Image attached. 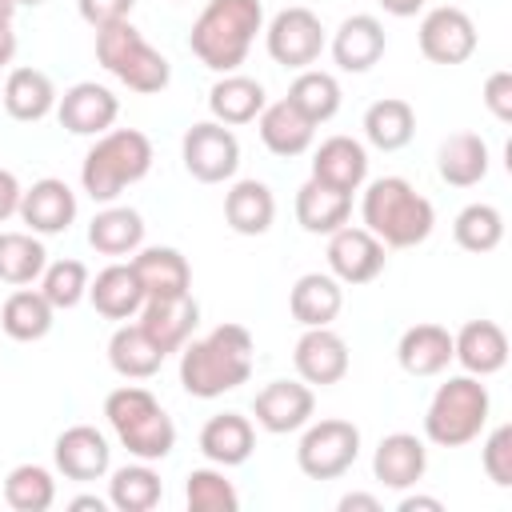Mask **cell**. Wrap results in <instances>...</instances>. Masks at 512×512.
I'll list each match as a JSON object with an SVG mask.
<instances>
[{
    "instance_id": "obj_1",
    "label": "cell",
    "mask_w": 512,
    "mask_h": 512,
    "mask_svg": "<svg viewBox=\"0 0 512 512\" xmlns=\"http://www.w3.org/2000/svg\"><path fill=\"white\" fill-rule=\"evenodd\" d=\"M252 332L244 324H220L208 336L180 348V384L196 400H216L252 376Z\"/></svg>"
},
{
    "instance_id": "obj_2",
    "label": "cell",
    "mask_w": 512,
    "mask_h": 512,
    "mask_svg": "<svg viewBox=\"0 0 512 512\" xmlns=\"http://www.w3.org/2000/svg\"><path fill=\"white\" fill-rule=\"evenodd\" d=\"M264 28V4L260 0H208L188 32L192 56L212 72H236Z\"/></svg>"
},
{
    "instance_id": "obj_3",
    "label": "cell",
    "mask_w": 512,
    "mask_h": 512,
    "mask_svg": "<svg viewBox=\"0 0 512 512\" xmlns=\"http://www.w3.org/2000/svg\"><path fill=\"white\" fill-rule=\"evenodd\" d=\"M364 228L384 248H416L436 228V208L428 196H420L404 176H380L364 188L360 200Z\"/></svg>"
},
{
    "instance_id": "obj_4",
    "label": "cell",
    "mask_w": 512,
    "mask_h": 512,
    "mask_svg": "<svg viewBox=\"0 0 512 512\" xmlns=\"http://www.w3.org/2000/svg\"><path fill=\"white\" fill-rule=\"evenodd\" d=\"M152 168V140L140 128H108L96 136L80 164V184L92 200L112 204L128 184L144 180Z\"/></svg>"
},
{
    "instance_id": "obj_5",
    "label": "cell",
    "mask_w": 512,
    "mask_h": 512,
    "mask_svg": "<svg viewBox=\"0 0 512 512\" xmlns=\"http://www.w3.org/2000/svg\"><path fill=\"white\" fill-rule=\"evenodd\" d=\"M104 416L116 432V440L136 456V460H164L176 448V424L172 416L160 408V400L140 388V384H124L112 388L104 400Z\"/></svg>"
},
{
    "instance_id": "obj_6",
    "label": "cell",
    "mask_w": 512,
    "mask_h": 512,
    "mask_svg": "<svg viewBox=\"0 0 512 512\" xmlns=\"http://www.w3.org/2000/svg\"><path fill=\"white\" fill-rule=\"evenodd\" d=\"M488 388L480 384V376H448L432 400H428V412H424V436L436 444V448H464L472 444L484 424H488Z\"/></svg>"
},
{
    "instance_id": "obj_7",
    "label": "cell",
    "mask_w": 512,
    "mask_h": 512,
    "mask_svg": "<svg viewBox=\"0 0 512 512\" xmlns=\"http://www.w3.org/2000/svg\"><path fill=\"white\" fill-rule=\"evenodd\" d=\"M96 60L132 92L140 96H156L168 88L172 80V64L164 52H156L128 20L108 24L96 32Z\"/></svg>"
},
{
    "instance_id": "obj_8",
    "label": "cell",
    "mask_w": 512,
    "mask_h": 512,
    "mask_svg": "<svg viewBox=\"0 0 512 512\" xmlns=\"http://www.w3.org/2000/svg\"><path fill=\"white\" fill-rule=\"evenodd\" d=\"M356 456H360V428L340 416L316 424L308 420L296 444V464L308 480H336L356 464Z\"/></svg>"
},
{
    "instance_id": "obj_9",
    "label": "cell",
    "mask_w": 512,
    "mask_h": 512,
    "mask_svg": "<svg viewBox=\"0 0 512 512\" xmlns=\"http://www.w3.org/2000/svg\"><path fill=\"white\" fill-rule=\"evenodd\" d=\"M180 156H184V168H188L192 180H200V184H224L240 168V140L232 136L228 124L200 120V124H192L184 132Z\"/></svg>"
},
{
    "instance_id": "obj_10",
    "label": "cell",
    "mask_w": 512,
    "mask_h": 512,
    "mask_svg": "<svg viewBox=\"0 0 512 512\" xmlns=\"http://www.w3.org/2000/svg\"><path fill=\"white\" fill-rule=\"evenodd\" d=\"M264 44H268V56L276 64L304 72L324 52V24H320V16L312 8H284L264 28Z\"/></svg>"
},
{
    "instance_id": "obj_11",
    "label": "cell",
    "mask_w": 512,
    "mask_h": 512,
    "mask_svg": "<svg viewBox=\"0 0 512 512\" xmlns=\"http://www.w3.org/2000/svg\"><path fill=\"white\" fill-rule=\"evenodd\" d=\"M420 52L432 64H464L476 52V24L464 8L440 4L432 12H424L420 20Z\"/></svg>"
},
{
    "instance_id": "obj_12",
    "label": "cell",
    "mask_w": 512,
    "mask_h": 512,
    "mask_svg": "<svg viewBox=\"0 0 512 512\" xmlns=\"http://www.w3.org/2000/svg\"><path fill=\"white\" fill-rule=\"evenodd\" d=\"M140 328L148 332V340L168 356V352H180L196 324H200V304L192 300V292H176V296H144V308L136 312Z\"/></svg>"
},
{
    "instance_id": "obj_13",
    "label": "cell",
    "mask_w": 512,
    "mask_h": 512,
    "mask_svg": "<svg viewBox=\"0 0 512 512\" xmlns=\"http://www.w3.org/2000/svg\"><path fill=\"white\" fill-rule=\"evenodd\" d=\"M252 412H256V424L264 432H272V436L300 432L316 412L312 384H304V380H272V384H264L256 392Z\"/></svg>"
},
{
    "instance_id": "obj_14",
    "label": "cell",
    "mask_w": 512,
    "mask_h": 512,
    "mask_svg": "<svg viewBox=\"0 0 512 512\" xmlns=\"http://www.w3.org/2000/svg\"><path fill=\"white\" fill-rule=\"evenodd\" d=\"M384 244L368 228H336L328 236V272L340 284H372L384 272Z\"/></svg>"
},
{
    "instance_id": "obj_15",
    "label": "cell",
    "mask_w": 512,
    "mask_h": 512,
    "mask_svg": "<svg viewBox=\"0 0 512 512\" xmlns=\"http://www.w3.org/2000/svg\"><path fill=\"white\" fill-rule=\"evenodd\" d=\"M56 116H60V128H68L72 136H100L116 124L120 100L104 84L80 80L56 100Z\"/></svg>"
},
{
    "instance_id": "obj_16",
    "label": "cell",
    "mask_w": 512,
    "mask_h": 512,
    "mask_svg": "<svg viewBox=\"0 0 512 512\" xmlns=\"http://www.w3.org/2000/svg\"><path fill=\"white\" fill-rule=\"evenodd\" d=\"M16 212L28 224V232H36V236H60L76 220V192L64 180L44 176V180H36L32 188L20 192V208Z\"/></svg>"
},
{
    "instance_id": "obj_17",
    "label": "cell",
    "mask_w": 512,
    "mask_h": 512,
    "mask_svg": "<svg viewBox=\"0 0 512 512\" xmlns=\"http://www.w3.org/2000/svg\"><path fill=\"white\" fill-rule=\"evenodd\" d=\"M292 364H296L304 384H320V388L340 384L348 376V344L328 324L324 328H304V336L296 340Z\"/></svg>"
},
{
    "instance_id": "obj_18",
    "label": "cell",
    "mask_w": 512,
    "mask_h": 512,
    "mask_svg": "<svg viewBox=\"0 0 512 512\" xmlns=\"http://www.w3.org/2000/svg\"><path fill=\"white\" fill-rule=\"evenodd\" d=\"M52 460L64 472V480H100L112 464V448L104 432H96L92 424H72L56 436Z\"/></svg>"
},
{
    "instance_id": "obj_19",
    "label": "cell",
    "mask_w": 512,
    "mask_h": 512,
    "mask_svg": "<svg viewBox=\"0 0 512 512\" xmlns=\"http://www.w3.org/2000/svg\"><path fill=\"white\" fill-rule=\"evenodd\" d=\"M452 360L468 372V376H492L508 364V336L496 320H468L456 336H452Z\"/></svg>"
},
{
    "instance_id": "obj_20",
    "label": "cell",
    "mask_w": 512,
    "mask_h": 512,
    "mask_svg": "<svg viewBox=\"0 0 512 512\" xmlns=\"http://www.w3.org/2000/svg\"><path fill=\"white\" fill-rule=\"evenodd\" d=\"M424 468H428V448L420 436L412 432H392L376 444V456H372V476L384 484V488H396V492H408L412 484L424 480Z\"/></svg>"
},
{
    "instance_id": "obj_21",
    "label": "cell",
    "mask_w": 512,
    "mask_h": 512,
    "mask_svg": "<svg viewBox=\"0 0 512 512\" xmlns=\"http://www.w3.org/2000/svg\"><path fill=\"white\" fill-rule=\"evenodd\" d=\"M388 48V36H384V24L368 12H356L348 16L336 36H332V60L340 72H368Z\"/></svg>"
},
{
    "instance_id": "obj_22",
    "label": "cell",
    "mask_w": 512,
    "mask_h": 512,
    "mask_svg": "<svg viewBox=\"0 0 512 512\" xmlns=\"http://www.w3.org/2000/svg\"><path fill=\"white\" fill-rule=\"evenodd\" d=\"M312 176L320 184L340 188V192H360V184L368 180V152H364V144L352 140V136H328L312 152Z\"/></svg>"
},
{
    "instance_id": "obj_23",
    "label": "cell",
    "mask_w": 512,
    "mask_h": 512,
    "mask_svg": "<svg viewBox=\"0 0 512 512\" xmlns=\"http://www.w3.org/2000/svg\"><path fill=\"white\" fill-rule=\"evenodd\" d=\"M352 216V192H340L332 184H320L316 176H308L296 192V220L304 232L312 236H332L336 228H344Z\"/></svg>"
},
{
    "instance_id": "obj_24",
    "label": "cell",
    "mask_w": 512,
    "mask_h": 512,
    "mask_svg": "<svg viewBox=\"0 0 512 512\" xmlns=\"http://www.w3.org/2000/svg\"><path fill=\"white\" fill-rule=\"evenodd\" d=\"M256 128H260L264 148H268L272 156H284V160L308 152L312 140H316V124H312L300 108H292L288 100L264 104V112L256 116Z\"/></svg>"
},
{
    "instance_id": "obj_25",
    "label": "cell",
    "mask_w": 512,
    "mask_h": 512,
    "mask_svg": "<svg viewBox=\"0 0 512 512\" xmlns=\"http://www.w3.org/2000/svg\"><path fill=\"white\" fill-rule=\"evenodd\" d=\"M264 104H268L264 84L252 80V76H240V72H224V76L212 84V92H208V112H212V120H216V124H228V128L252 124V120L264 112Z\"/></svg>"
},
{
    "instance_id": "obj_26",
    "label": "cell",
    "mask_w": 512,
    "mask_h": 512,
    "mask_svg": "<svg viewBox=\"0 0 512 512\" xmlns=\"http://www.w3.org/2000/svg\"><path fill=\"white\" fill-rule=\"evenodd\" d=\"M288 308L296 316V324L304 328H324L340 316L344 308V288L332 272H304L296 284H292V296H288Z\"/></svg>"
},
{
    "instance_id": "obj_27",
    "label": "cell",
    "mask_w": 512,
    "mask_h": 512,
    "mask_svg": "<svg viewBox=\"0 0 512 512\" xmlns=\"http://www.w3.org/2000/svg\"><path fill=\"white\" fill-rule=\"evenodd\" d=\"M256 448V428L248 416L240 412H220L200 428V452L216 464V468H236L252 456Z\"/></svg>"
},
{
    "instance_id": "obj_28",
    "label": "cell",
    "mask_w": 512,
    "mask_h": 512,
    "mask_svg": "<svg viewBox=\"0 0 512 512\" xmlns=\"http://www.w3.org/2000/svg\"><path fill=\"white\" fill-rule=\"evenodd\" d=\"M224 220L236 236H264L276 220V196L264 180H236L224 196Z\"/></svg>"
},
{
    "instance_id": "obj_29",
    "label": "cell",
    "mask_w": 512,
    "mask_h": 512,
    "mask_svg": "<svg viewBox=\"0 0 512 512\" xmlns=\"http://www.w3.org/2000/svg\"><path fill=\"white\" fill-rule=\"evenodd\" d=\"M88 300L104 320H132L144 308V288L132 264H108L96 280H88Z\"/></svg>"
},
{
    "instance_id": "obj_30",
    "label": "cell",
    "mask_w": 512,
    "mask_h": 512,
    "mask_svg": "<svg viewBox=\"0 0 512 512\" xmlns=\"http://www.w3.org/2000/svg\"><path fill=\"white\" fill-rule=\"evenodd\" d=\"M396 360L408 376H440L452 364V332L440 324H412L396 344Z\"/></svg>"
},
{
    "instance_id": "obj_31",
    "label": "cell",
    "mask_w": 512,
    "mask_h": 512,
    "mask_svg": "<svg viewBox=\"0 0 512 512\" xmlns=\"http://www.w3.org/2000/svg\"><path fill=\"white\" fill-rule=\"evenodd\" d=\"M132 272H136L144 296H176V292H188V284H192V268H188L184 252L164 248V244L136 248Z\"/></svg>"
},
{
    "instance_id": "obj_32",
    "label": "cell",
    "mask_w": 512,
    "mask_h": 512,
    "mask_svg": "<svg viewBox=\"0 0 512 512\" xmlns=\"http://www.w3.org/2000/svg\"><path fill=\"white\" fill-rule=\"evenodd\" d=\"M488 144L476 132H452L436 152V172L452 188H472L488 176Z\"/></svg>"
},
{
    "instance_id": "obj_33",
    "label": "cell",
    "mask_w": 512,
    "mask_h": 512,
    "mask_svg": "<svg viewBox=\"0 0 512 512\" xmlns=\"http://www.w3.org/2000/svg\"><path fill=\"white\" fill-rule=\"evenodd\" d=\"M4 108L20 124H36L56 108V88L40 68H12L4 80Z\"/></svg>"
},
{
    "instance_id": "obj_34",
    "label": "cell",
    "mask_w": 512,
    "mask_h": 512,
    "mask_svg": "<svg viewBox=\"0 0 512 512\" xmlns=\"http://www.w3.org/2000/svg\"><path fill=\"white\" fill-rule=\"evenodd\" d=\"M108 364L124 380H148V376L160 372L164 352L148 340V332L140 324H120L112 332V340H108Z\"/></svg>"
},
{
    "instance_id": "obj_35",
    "label": "cell",
    "mask_w": 512,
    "mask_h": 512,
    "mask_svg": "<svg viewBox=\"0 0 512 512\" xmlns=\"http://www.w3.org/2000/svg\"><path fill=\"white\" fill-rule=\"evenodd\" d=\"M88 244L100 252V256H132L140 244H144V216L136 208H104L92 216L88 224Z\"/></svg>"
},
{
    "instance_id": "obj_36",
    "label": "cell",
    "mask_w": 512,
    "mask_h": 512,
    "mask_svg": "<svg viewBox=\"0 0 512 512\" xmlns=\"http://www.w3.org/2000/svg\"><path fill=\"white\" fill-rule=\"evenodd\" d=\"M412 132H416V112H412L408 100L384 96V100L368 104V112H364V136H368L372 148L400 152L412 140Z\"/></svg>"
},
{
    "instance_id": "obj_37",
    "label": "cell",
    "mask_w": 512,
    "mask_h": 512,
    "mask_svg": "<svg viewBox=\"0 0 512 512\" xmlns=\"http://www.w3.org/2000/svg\"><path fill=\"white\" fill-rule=\"evenodd\" d=\"M52 316H56V308L44 300L40 288H20V292H12V296L4 300V308H0V328H4L12 340L32 344V340H44V336L52 332Z\"/></svg>"
},
{
    "instance_id": "obj_38",
    "label": "cell",
    "mask_w": 512,
    "mask_h": 512,
    "mask_svg": "<svg viewBox=\"0 0 512 512\" xmlns=\"http://www.w3.org/2000/svg\"><path fill=\"white\" fill-rule=\"evenodd\" d=\"M164 496V484L160 476L148 468V460H136V464H124L112 472L108 480V504L120 508V512H152Z\"/></svg>"
},
{
    "instance_id": "obj_39",
    "label": "cell",
    "mask_w": 512,
    "mask_h": 512,
    "mask_svg": "<svg viewBox=\"0 0 512 512\" xmlns=\"http://www.w3.org/2000/svg\"><path fill=\"white\" fill-rule=\"evenodd\" d=\"M284 100H288L292 108H300L312 124H324V120H332V116L340 112V84H336L332 72L304 68V72L292 80V88H288Z\"/></svg>"
},
{
    "instance_id": "obj_40",
    "label": "cell",
    "mask_w": 512,
    "mask_h": 512,
    "mask_svg": "<svg viewBox=\"0 0 512 512\" xmlns=\"http://www.w3.org/2000/svg\"><path fill=\"white\" fill-rule=\"evenodd\" d=\"M48 264L44 244L36 232H0V280L4 284H32Z\"/></svg>"
},
{
    "instance_id": "obj_41",
    "label": "cell",
    "mask_w": 512,
    "mask_h": 512,
    "mask_svg": "<svg viewBox=\"0 0 512 512\" xmlns=\"http://www.w3.org/2000/svg\"><path fill=\"white\" fill-rule=\"evenodd\" d=\"M4 500L16 512H48L56 504V480L40 464H16L4 480Z\"/></svg>"
},
{
    "instance_id": "obj_42",
    "label": "cell",
    "mask_w": 512,
    "mask_h": 512,
    "mask_svg": "<svg viewBox=\"0 0 512 512\" xmlns=\"http://www.w3.org/2000/svg\"><path fill=\"white\" fill-rule=\"evenodd\" d=\"M452 236H456V244H460L464 252L484 256V252L500 248V240H504V216H500L492 204H468V208L456 212Z\"/></svg>"
},
{
    "instance_id": "obj_43",
    "label": "cell",
    "mask_w": 512,
    "mask_h": 512,
    "mask_svg": "<svg viewBox=\"0 0 512 512\" xmlns=\"http://www.w3.org/2000/svg\"><path fill=\"white\" fill-rule=\"evenodd\" d=\"M184 500H188V512H236L240 508V496L232 480L224 476V468H192L184 484Z\"/></svg>"
},
{
    "instance_id": "obj_44",
    "label": "cell",
    "mask_w": 512,
    "mask_h": 512,
    "mask_svg": "<svg viewBox=\"0 0 512 512\" xmlns=\"http://www.w3.org/2000/svg\"><path fill=\"white\" fill-rule=\"evenodd\" d=\"M40 292L52 308H76L88 296V268L80 260H56L40 272Z\"/></svg>"
},
{
    "instance_id": "obj_45",
    "label": "cell",
    "mask_w": 512,
    "mask_h": 512,
    "mask_svg": "<svg viewBox=\"0 0 512 512\" xmlns=\"http://www.w3.org/2000/svg\"><path fill=\"white\" fill-rule=\"evenodd\" d=\"M480 460H484V472L496 488H512V424H500L488 432Z\"/></svg>"
},
{
    "instance_id": "obj_46",
    "label": "cell",
    "mask_w": 512,
    "mask_h": 512,
    "mask_svg": "<svg viewBox=\"0 0 512 512\" xmlns=\"http://www.w3.org/2000/svg\"><path fill=\"white\" fill-rule=\"evenodd\" d=\"M76 8H80V16H84V24H92V28L100 32V28H108V24L128 20L132 8H136V0H76Z\"/></svg>"
},
{
    "instance_id": "obj_47",
    "label": "cell",
    "mask_w": 512,
    "mask_h": 512,
    "mask_svg": "<svg viewBox=\"0 0 512 512\" xmlns=\"http://www.w3.org/2000/svg\"><path fill=\"white\" fill-rule=\"evenodd\" d=\"M484 108L500 120V124H508L512 120V72H492L488 80H484Z\"/></svg>"
},
{
    "instance_id": "obj_48",
    "label": "cell",
    "mask_w": 512,
    "mask_h": 512,
    "mask_svg": "<svg viewBox=\"0 0 512 512\" xmlns=\"http://www.w3.org/2000/svg\"><path fill=\"white\" fill-rule=\"evenodd\" d=\"M20 180L8 172V168H0V220H8V216H16V208H20Z\"/></svg>"
},
{
    "instance_id": "obj_49",
    "label": "cell",
    "mask_w": 512,
    "mask_h": 512,
    "mask_svg": "<svg viewBox=\"0 0 512 512\" xmlns=\"http://www.w3.org/2000/svg\"><path fill=\"white\" fill-rule=\"evenodd\" d=\"M340 512H380V500L368 492H348L340 496Z\"/></svg>"
},
{
    "instance_id": "obj_50",
    "label": "cell",
    "mask_w": 512,
    "mask_h": 512,
    "mask_svg": "<svg viewBox=\"0 0 512 512\" xmlns=\"http://www.w3.org/2000/svg\"><path fill=\"white\" fill-rule=\"evenodd\" d=\"M16 56V32H12V20H0V68L12 64Z\"/></svg>"
},
{
    "instance_id": "obj_51",
    "label": "cell",
    "mask_w": 512,
    "mask_h": 512,
    "mask_svg": "<svg viewBox=\"0 0 512 512\" xmlns=\"http://www.w3.org/2000/svg\"><path fill=\"white\" fill-rule=\"evenodd\" d=\"M424 4H428V0H380V8H384L388 16H416Z\"/></svg>"
},
{
    "instance_id": "obj_52",
    "label": "cell",
    "mask_w": 512,
    "mask_h": 512,
    "mask_svg": "<svg viewBox=\"0 0 512 512\" xmlns=\"http://www.w3.org/2000/svg\"><path fill=\"white\" fill-rule=\"evenodd\" d=\"M416 508H428V512H440L444 504L436 496H404L400 500V512H416Z\"/></svg>"
},
{
    "instance_id": "obj_53",
    "label": "cell",
    "mask_w": 512,
    "mask_h": 512,
    "mask_svg": "<svg viewBox=\"0 0 512 512\" xmlns=\"http://www.w3.org/2000/svg\"><path fill=\"white\" fill-rule=\"evenodd\" d=\"M72 508H76V512H104L108 504H104L100 496H76V500H72Z\"/></svg>"
},
{
    "instance_id": "obj_54",
    "label": "cell",
    "mask_w": 512,
    "mask_h": 512,
    "mask_svg": "<svg viewBox=\"0 0 512 512\" xmlns=\"http://www.w3.org/2000/svg\"><path fill=\"white\" fill-rule=\"evenodd\" d=\"M12 12H16V0H0V20H12Z\"/></svg>"
},
{
    "instance_id": "obj_55",
    "label": "cell",
    "mask_w": 512,
    "mask_h": 512,
    "mask_svg": "<svg viewBox=\"0 0 512 512\" xmlns=\"http://www.w3.org/2000/svg\"><path fill=\"white\" fill-rule=\"evenodd\" d=\"M20 4H32V8H36V4H44V0H16V8H20Z\"/></svg>"
}]
</instances>
